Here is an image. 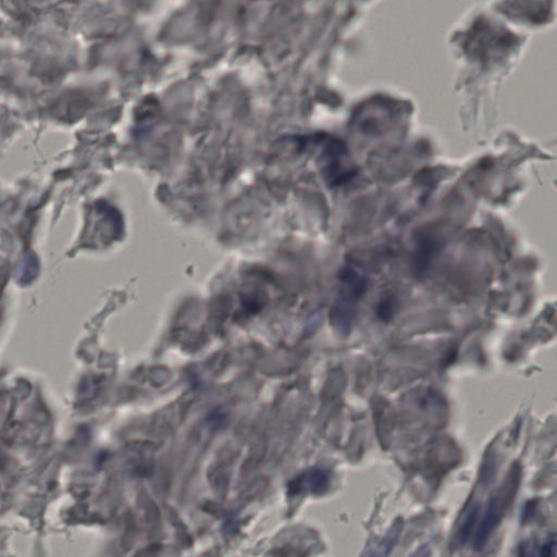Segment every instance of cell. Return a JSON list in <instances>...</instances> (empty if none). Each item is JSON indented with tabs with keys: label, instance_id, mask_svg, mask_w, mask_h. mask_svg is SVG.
<instances>
[{
	"label": "cell",
	"instance_id": "cell-3",
	"mask_svg": "<svg viewBox=\"0 0 557 557\" xmlns=\"http://www.w3.org/2000/svg\"><path fill=\"white\" fill-rule=\"evenodd\" d=\"M536 507H537V504L534 502H529L526 506L525 511H523V519L527 520L530 518V515H533V512L536 511Z\"/></svg>",
	"mask_w": 557,
	"mask_h": 557
},
{
	"label": "cell",
	"instance_id": "cell-1",
	"mask_svg": "<svg viewBox=\"0 0 557 557\" xmlns=\"http://www.w3.org/2000/svg\"><path fill=\"white\" fill-rule=\"evenodd\" d=\"M520 477L521 469L519 465L512 466L507 478L505 479L502 486L499 488L498 491L490 500L486 512H484L480 525L478 527L475 542H473V548L476 551H481L484 548L490 537L492 536V533L499 527L506 512L509 509L518 491Z\"/></svg>",
	"mask_w": 557,
	"mask_h": 557
},
{
	"label": "cell",
	"instance_id": "cell-4",
	"mask_svg": "<svg viewBox=\"0 0 557 557\" xmlns=\"http://www.w3.org/2000/svg\"><path fill=\"white\" fill-rule=\"evenodd\" d=\"M554 545H555V542H554V541H553V542H551V543H547V544H545L544 547L542 548V555H543V556H550V555H552V554H553V550H554Z\"/></svg>",
	"mask_w": 557,
	"mask_h": 557
},
{
	"label": "cell",
	"instance_id": "cell-2",
	"mask_svg": "<svg viewBox=\"0 0 557 557\" xmlns=\"http://www.w3.org/2000/svg\"><path fill=\"white\" fill-rule=\"evenodd\" d=\"M479 511H480V505L479 504H472L470 506L469 510L467 511V515L464 518V521L461 522V525L457 530V533H456V541H457L458 545L463 547V545H465L466 542L468 541V539H469L470 534L473 530V527H475L477 522Z\"/></svg>",
	"mask_w": 557,
	"mask_h": 557
}]
</instances>
